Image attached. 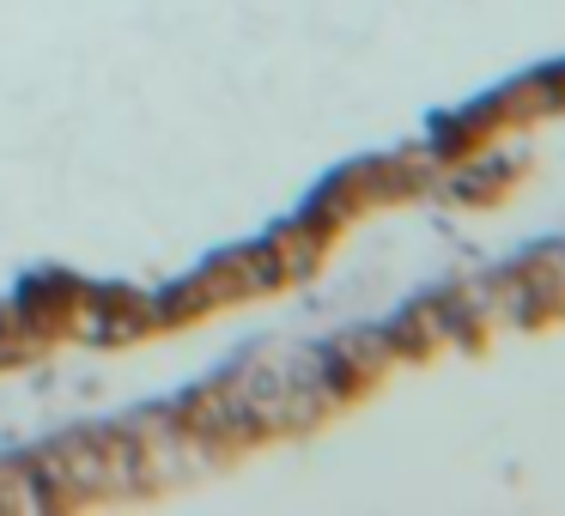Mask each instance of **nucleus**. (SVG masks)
Returning a JSON list of instances; mask_svg holds the SVG:
<instances>
[{
    "mask_svg": "<svg viewBox=\"0 0 565 516\" xmlns=\"http://www.w3.org/2000/svg\"><path fill=\"white\" fill-rule=\"evenodd\" d=\"M128 438H135V455H140V492H159V486H171V480H189V474H201V467H213V462L232 455L225 443L183 431L171 407L135 413L128 419Z\"/></svg>",
    "mask_w": 565,
    "mask_h": 516,
    "instance_id": "1",
    "label": "nucleus"
},
{
    "mask_svg": "<svg viewBox=\"0 0 565 516\" xmlns=\"http://www.w3.org/2000/svg\"><path fill=\"white\" fill-rule=\"evenodd\" d=\"M456 292H462L468 310H475L480 334H492V329H535L541 322V310H535V298H529V286L516 280V268L475 273V280H462Z\"/></svg>",
    "mask_w": 565,
    "mask_h": 516,
    "instance_id": "2",
    "label": "nucleus"
},
{
    "mask_svg": "<svg viewBox=\"0 0 565 516\" xmlns=\"http://www.w3.org/2000/svg\"><path fill=\"white\" fill-rule=\"evenodd\" d=\"M177 426L195 431V438H213L225 443V450H244V443H256V426H249V413L232 401V389L225 383H201V389H189L183 401H171Z\"/></svg>",
    "mask_w": 565,
    "mask_h": 516,
    "instance_id": "3",
    "label": "nucleus"
},
{
    "mask_svg": "<svg viewBox=\"0 0 565 516\" xmlns=\"http://www.w3.org/2000/svg\"><path fill=\"white\" fill-rule=\"evenodd\" d=\"M402 316L414 322V334L426 341V353H438V346H475L480 341V322H475V310L462 304V292H456V286H444V292L407 304Z\"/></svg>",
    "mask_w": 565,
    "mask_h": 516,
    "instance_id": "4",
    "label": "nucleus"
},
{
    "mask_svg": "<svg viewBox=\"0 0 565 516\" xmlns=\"http://www.w3.org/2000/svg\"><path fill=\"white\" fill-rule=\"evenodd\" d=\"M516 280L529 286L541 316H565V244H547L516 261Z\"/></svg>",
    "mask_w": 565,
    "mask_h": 516,
    "instance_id": "5",
    "label": "nucleus"
},
{
    "mask_svg": "<svg viewBox=\"0 0 565 516\" xmlns=\"http://www.w3.org/2000/svg\"><path fill=\"white\" fill-rule=\"evenodd\" d=\"M553 110H565V92L553 74H535V79H523V86H511L504 98H492V116H499V122H535V116H553Z\"/></svg>",
    "mask_w": 565,
    "mask_h": 516,
    "instance_id": "6",
    "label": "nucleus"
},
{
    "mask_svg": "<svg viewBox=\"0 0 565 516\" xmlns=\"http://www.w3.org/2000/svg\"><path fill=\"white\" fill-rule=\"evenodd\" d=\"M329 353L341 358V365L353 370L359 383H377L383 370L395 365V353H390V341H383V329H359V334H341V341H334Z\"/></svg>",
    "mask_w": 565,
    "mask_h": 516,
    "instance_id": "7",
    "label": "nucleus"
},
{
    "mask_svg": "<svg viewBox=\"0 0 565 516\" xmlns=\"http://www.w3.org/2000/svg\"><path fill=\"white\" fill-rule=\"evenodd\" d=\"M322 244H329V237H317L305 219L286 225V232L268 244V249H274V261H280V280H305V273L322 261Z\"/></svg>",
    "mask_w": 565,
    "mask_h": 516,
    "instance_id": "8",
    "label": "nucleus"
},
{
    "mask_svg": "<svg viewBox=\"0 0 565 516\" xmlns=\"http://www.w3.org/2000/svg\"><path fill=\"white\" fill-rule=\"evenodd\" d=\"M0 510H50V492H43L31 455L25 462H0Z\"/></svg>",
    "mask_w": 565,
    "mask_h": 516,
    "instance_id": "9",
    "label": "nucleus"
},
{
    "mask_svg": "<svg viewBox=\"0 0 565 516\" xmlns=\"http://www.w3.org/2000/svg\"><path fill=\"white\" fill-rule=\"evenodd\" d=\"M553 79H559V92H565V67H559V74H553Z\"/></svg>",
    "mask_w": 565,
    "mask_h": 516,
    "instance_id": "10",
    "label": "nucleus"
}]
</instances>
